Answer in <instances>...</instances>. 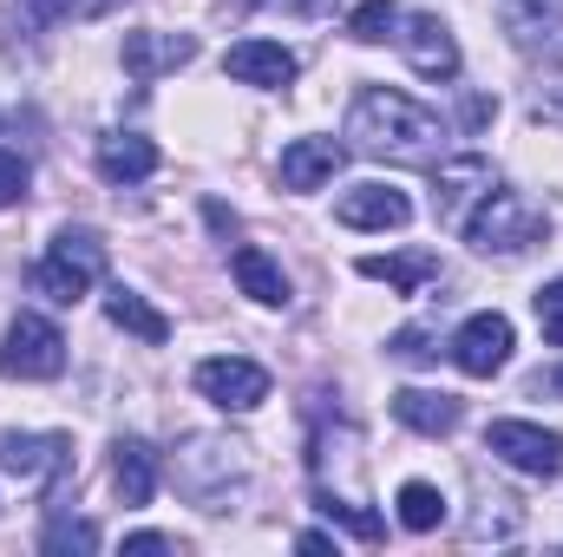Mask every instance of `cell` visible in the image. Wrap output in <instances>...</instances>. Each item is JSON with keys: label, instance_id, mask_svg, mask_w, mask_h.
I'll return each instance as SVG.
<instances>
[{"label": "cell", "instance_id": "cell-1", "mask_svg": "<svg viewBox=\"0 0 563 557\" xmlns=\"http://www.w3.org/2000/svg\"><path fill=\"white\" fill-rule=\"evenodd\" d=\"M347 139H354V151L387 157V164H439L445 157V125L426 112L420 99H407L394 86H361L354 92Z\"/></svg>", "mask_w": 563, "mask_h": 557}, {"label": "cell", "instance_id": "cell-2", "mask_svg": "<svg viewBox=\"0 0 563 557\" xmlns=\"http://www.w3.org/2000/svg\"><path fill=\"white\" fill-rule=\"evenodd\" d=\"M544 230H551V217L525 197V190H485L478 197V210L465 217V243L478 250V256H518V250H531V243H544Z\"/></svg>", "mask_w": 563, "mask_h": 557}, {"label": "cell", "instance_id": "cell-3", "mask_svg": "<svg viewBox=\"0 0 563 557\" xmlns=\"http://www.w3.org/2000/svg\"><path fill=\"white\" fill-rule=\"evenodd\" d=\"M106 276V243L99 230H59L46 243V256L33 263V288L59 308H73L79 295H92V282Z\"/></svg>", "mask_w": 563, "mask_h": 557}, {"label": "cell", "instance_id": "cell-4", "mask_svg": "<svg viewBox=\"0 0 563 557\" xmlns=\"http://www.w3.org/2000/svg\"><path fill=\"white\" fill-rule=\"evenodd\" d=\"M250 472V459H243V446L236 439H190L184 452H177V485L203 505V512H223L230 505V485Z\"/></svg>", "mask_w": 563, "mask_h": 557}, {"label": "cell", "instance_id": "cell-5", "mask_svg": "<svg viewBox=\"0 0 563 557\" xmlns=\"http://www.w3.org/2000/svg\"><path fill=\"white\" fill-rule=\"evenodd\" d=\"M0 374L7 381H53V374H66V335L46 315H13L7 321V348H0Z\"/></svg>", "mask_w": 563, "mask_h": 557}, {"label": "cell", "instance_id": "cell-6", "mask_svg": "<svg viewBox=\"0 0 563 557\" xmlns=\"http://www.w3.org/2000/svg\"><path fill=\"white\" fill-rule=\"evenodd\" d=\"M485 452H498L505 466H518L531 479H558L563 472V433L531 426V419H492L485 426Z\"/></svg>", "mask_w": 563, "mask_h": 557}, {"label": "cell", "instance_id": "cell-7", "mask_svg": "<svg viewBox=\"0 0 563 557\" xmlns=\"http://www.w3.org/2000/svg\"><path fill=\"white\" fill-rule=\"evenodd\" d=\"M197 394L223 414H256L269 401V374L243 354H217V361H197Z\"/></svg>", "mask_w": 563, "mask_h": 557}, {"label": "cell", "instance_id": "cell-8", "mask_svg": "<svg viewBox=\"0 0 563 557\" xmlns=\"http://www.w3.org/2000/svg\"><path fill=\"white\" fill-rule=\"evenodd\" d=\"M0 472L20 485H53L73 472V439L66 433H7L0 439Z\"/></svg>", "mask_w": 563, "mask_h": 557}, {"label": "cell", "instance_id": "cell-9", "mask_svg": "<svg viewBox=\"0 0 563 557\" xmlns=\"http://www.w3.org/2000/svg\"><path fill=\"white\" fill-rule=\"evenodd\" d=\"M394 40H400V53L413 59L420 79H459V40L439 13H400Z\"/></svg>", "mask_w": 563, "mask_h": 557}, {"label": "cell", "instance_id": "cell-10", "mask_svg": "<svg viewBox=\"0 0 563 557\" xmlns=\"http://www.w3.org/2000/svg\"><path fill=\"white\" fill-rule=\"evenodd\" d=\"M452 361H459V374H472V381H492L505 361H511V321L505 315H472L459 335H452Z\"/></svg>", "mask_w": 563, "mask_h": 557}, {"label": "cell", "instance_id": "cell-11", "mask_svg": "<svg viewBox=\"0 0 563 557\" xmlns=\"http://www.w3.org/2000/svg\"><path fill=\"white\" fill-rule=\"evenodd\" d=\"M334 217H341L347 230H407V223H413V204H407V190H394V184H354V190H341Z\"/></svg>", "mask_w": 563, "mask_h": 557}, {"label": "cell", "instance_id": "cell-12", "mask_svg": "<svg viewBox=\"0 0 563 557\" xmlns=\"http://www.w3.org/2000/svg\"><path fill=\"white\" fill-rule=\"evenodd\" d=\"M492 184H498V177H492V164H485L478 151H465V157H439V184H432V210H439V223H459L465 204L485 197Z\"/></svg>", "mask_w": 563, "mask_h": 557}, {"label": "cell", "instance_id": "cell-13", "mask_svg": "<svg viewBox=\"0 0 563 557\" xmlns=\"http://www.w3.org/2000/svg\"><path fill=\"white\" fill-rule=\"evenodd\" d=\"M197 59V40L190 33H125V73L151 86V79H164V73H177V66H190Z\"/></svg>", "mask_w": 563, "mask_h": 557}, {"label": "cell", "instance_id": "cell-14", "mask_svg": "<svg viewBox=\"0 0 563 557\" xmlns=\"http://www.w3.org/2000/svg\"><path fill=\"white\" fill-rule=\"evenodd\" d=\"M223 73L236 79V86H288L295 79V53L276 46V40H243V46H230L223 53Z\"/></svg>", "mask_w": 563, "mask_h": 557}, {"label": "cell", "instance_id": "cell-15", "mask_svg": "<svg viewBox=\"0 0 563 557\" xmlns=\"http://www.w3.org/2000/svg\"><path fill=\"white\" fill-rule=\"evenodd\" d=\"M341 144L334 139H295L282 151V190H321L334 171H341Z\"/></svg>", "mask_w": 563, "mask_h": 557}, {"label": "cell", "instance_id": "cell-16", "mask_svg": "<svg viewBox=\"0 0 563 557\" xmlns=\"http://www.w3.org/2000/svg\"><path fill=\"white\" fill-rule=\"evenodd\" d=\"M394 414H400V426H413L426 439H445V433H459L465 407L452 394H432V387H400L394 394Z\"/></svg>", "mask_w": 563, "mask_h": 557}, {"label": "cell", "instance_id": "cell-17", "mask_svg": "<svg viewBox=\"0 0 563 557\" xmlns=\"http://www.w3.org/2000/svg\"><path fill=\"white\" fill-rule=\"evenodd\" d=\"M112 485H119L125 505H151V492H157V452L144 439H119L112 446Z\"/></svg>", "mask_w": 563, "mask_h": 557}, {"label": "cell", "instance_id": "cell-18", "mask_svg": "<svg viewBox=\"0 0 563 557\" xmlns=\"http://www.w3.org/2000/svg\"><path fill=\"white\" fill-rule=\"evenodd\" d=\"M230 270H236V288H243L250 302H263V308H282V302H288V276H282V263L269 256V250L243 243Z\"/></svg>", "mask_w": 563, "mask_h": 557}, {"label": "cell", "instance_id": "cell-19", "mask_svg": "<svg viewBox=\"0 0 563 557\" xmlns=\"http://www.w3.org/2000/svg\"><path fill=\"white\" fill-rule=\"evenodd\" d=\"M361 276L387 282L394 295H420L426 282L439 276V256H432V250H407V256H361Z\"/></svg>", "mask_w": 563, "mask_h": 557}, {"label": "cell", "instance_id": "cell-20", "mask_svg": "<svg viewBox=\"0 0 563 557\" xmlns=\"http://www.w3.org/2000/svg\"><path fill=\"white\" fill-rule=\"evenodd\" d=\"M151 171H157V144L139 139V132H119V139L99 144V177L106 184H139Z\"/></svg>", "mask_w": 563, "mask_h": 557}, {"label": "cell", "instance_id": "cell-21", "mask_svg": "<svg viewBox=\"0 0 563 557\" xmlns=\"http://www.w3.org/2000/svg\"><path fill=\"white\" fill-rule=\"evenodd\" d=\"M106 315H112V328L139 335V341H151V348H164V341H170V321H164V315H157V308L144 302L139 288H125V282H119V288L106 295Z\"/></svg>", "mask_w": 563, "mask_h": 557}, {"label": "cell", "instance_id": "cell-22", "mask_svg": "<svg viewBox=\"0 0 563 557\" xmlns=\"http://www.w3.org/2000/svg\"><path fill=\"white\" fill-rule=\"evenodd\" d=\"M498 20L518 46H538L563 26V0H498Z\"/></svg>", "mask_w": 563, "mask_h": 557}, {"label": "cell", "instance_id": "cell-23", "mask_svg": "<svg viewBox=\"0 0 563 557\" xmlns=\"http://www.w3.org/2000/svg\"><path fill=\"white\" fill-rule=\"evenodd\" d=\"M439 518H445V492L426 485V479H407L400 485V525L407 532H439Z\"/></svg>", "mask_w": 563, "mask_h": 557}, {"label": "cell", "instance_id": "cell-24", "mask_svg": "<svg viewBox=\"0 0 563 557\" xmlns=\"http://www.w3.org/2000/svg\"><path fill=\"white\" fill-rule=\"evenodd\" d=\"M394 26H400V0H361V7L347 13V33H354V40H367V46L394 40Z\"/></svg>", "mask_w": 563, "mask_h": 557}, {"label": "cell", "instance_id": "cell-25", "mask_svg": "<svg viewBox=\"0 0 563 557\" xmlns=\"http://www.w3.org/2000/svg\"><path fill=\"white\" fill-rule=\"evenodd\" d=\"M40 545H46V551H99V525H86V518H53Z\"/></svg>", "mask_w": 563, "mask_h": 557}, {"label": "cell", "instance_id": "cell-26", "mask_svg": "<svg viewBox=\"0 0 563 557\" xmlns=\"http://www.w3.org/2000/svg\"><path fill=\"white\" fill-rule=\"evenodd\" d=\"M119 0H26V13L33 20H99V13H112Z\"/></svg>", "mask_w": 563, "mask_h": 557}, {"label": "cell", "instance_id": "cell-27", "mask_svg": "<svg viewBox=\"0 0 563 557\" xmlns=\"http://www.w3.org/2000/svg\"><path fill=\"white\" fill-rule=\"evenodd\" d=\"M538 321H544V335L563 348V276L538 288Z\"/></svg>", "mask_w": 563, "mask_h": 557}, {"label": "cell", "instance_id": "cell-28", "mask_svg": "<svg viewBox=\"0 0 563 557\" xmlns=\"http://www.w3.org/2000/svg\"><path fill=\"white\" fill-rule=\"evenodd\" d=\"M26 197V157L20 151H0V210Z\"/></svg>", "mask_w": 563, "mask_h": 557}, {"label": "cell", "instance_id": "cell-29", "mask_svg": "<svg viewBox=\"0 0 563 557\" xmlns=\"http://www.w3.org/2000/svg\"><path fill=\"white\" fill-rule=\"evenodd\" d=\"M394 354H400V361H432L439 348H432L426 328H400V335H394Z\"/></svg>", "mask_w": 563, "mask_h": 557}, {"label": "cell", "instance_id": "cell-30", "mask_svg": "<svg viewBox=\"0 0 563 557\" xmlns=\"http://www.w3.org/2000/svg\"><path fill=\"white\" fill-rule=\"evenodd\" d=\"M531 112L563 125V79H551V86H538V92H531Z\"/></svg>", "mask_w": 563, "mask_h": 557}, {"label": "cell", "instance_id": "cell-31", "mask_svg": "<svg viewBox=\"0 0 563 557\" xmlns=\"http://www.w3.org/2000/svg\"><path fill=\"white\" fill-rule=\"evenodd\" d=\"M125 551L132 557H157V551H170V538H164V532H139V538H125Z\"/></svg>", "mask_w": 563, "mask_h": 557}, {"label": "cell", "instance_id": "cell-32", "mask_svg": "<svg viewBox=\"0 0 563 557\" xmlns=\"http://www.w3.org/2000/svg\"><path fill=\"white\" fill-rule=\"evenodd\" d=\"M295 545H301V551H334V538H328V532H301Z\"/></svg>", "mask_w": 563, "mask_h": 557}, {"label": "cell", "instance_id": "cell-33", "mask_svg": "<svg viewBox=\"0 0 563 557\" xmlns=\"http://www.w3.org/2000/svg\"><path fill=\"white\" fill-rule=\"evenodd\" d=\"M551 394H563V368H558V374H551Z\"/></svg>", "mask_w": 563, "mask_h": 557}]
</instances>
